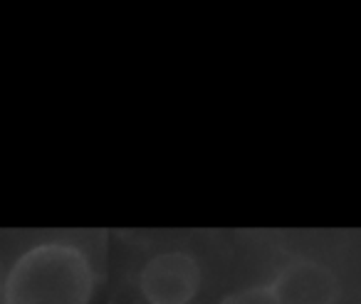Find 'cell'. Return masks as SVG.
<instances>
[{
  "label": "cell",
  "instance_id": "3",
  "mask_svg": "<svg viewBox=\"0 0 361 304\" xmlns=\"http://www.w3.org/2000/svg\"><path fill=\"white\" fill-rule=\"evenodd\" d=\"M280 304H334L336 279L326 267L312 260H295L270 284Z\"/></svg>",
  "mask_w": 361,
  "mask_h": 304
},
{
  "label": "cell",
  "instance_id": "1",
  "mask_svg": "<svg viewBox=\"0 0 361 304\" xmlns=\"http://www.w3.org/2000/svg\"><path fill=\"white\" fill-rule=\"evenodd\" d=\"M94 269L70 243H42L16 260L6 279V304H90Z\"/></svg>",
  "mask_w": 361,
  "mask_h": 304
},
{
  "label": "cell",
  "instance_id": "2",
  "mask_svg": "<svg viewBox=\"0 0 361 304\" xmlns=\"http://www.w3.org/2000/svg\"><path fill=\"white\" fill-rule=\"evenodd\" d=\"M201 284V267L186 253H164L144 265L139 287L151 304H188Z\"/></svg>",
  "mask_w": 361,
  "mask_h": 304
},
{
  "label": "cell",
  "instance_id": "4",
  "mask_svg": "<svg viewBox=\"0 0 361 304\" xmlns=\"http://www.w3.org/2000/svg\"><path fill=\"white\" fill-rule=\"evenodd\" d=\"M226 304H280L272 292V287H255V289H247V292L238 294L233 297L231 302Z\"/></svg>",
  "mask_w": 361,
  "mask_h": 304
}]
</instances>
